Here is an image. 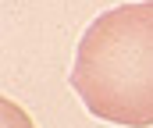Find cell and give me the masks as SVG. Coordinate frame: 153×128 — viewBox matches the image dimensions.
I'll return each instance as SVG.
<instances>
[{
    "label": "cell",
    "instance_id": "obj_1",
    "mask_svg": "<svg viewBox=\"0 0 153 128\" xmlns=\"http://www.w3.org/2000/svg\"><path fill=\"white\" fill-rule=\"evenodd\" d=\"M71 85L103 121L153 125V4L117 7L85 29Z\"/></svg>",
    "mask_w": 153,
    "mask_h": 128
},
{
    "label": "cell",
    "instance_id": "obj_2",
    "mask_svg": "<svg viewBox=\"0 0 153 128\" xmlns=\"http://www.w3.org/2000/svg\"><path fill=\"white\" fill-rule=\"evenodd\" d=\"M22 118H25V114H22L14 103L4 100V128H22Z\"/></svg>",
    "mask_w": 153,
    "mask_h": 128
}]
</instances>
